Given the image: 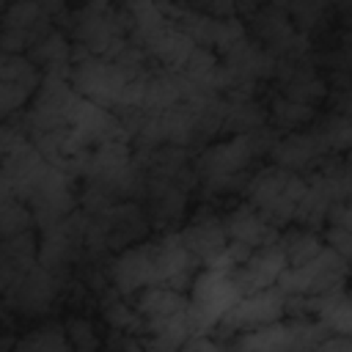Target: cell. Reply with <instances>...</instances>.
I'll return each instance as SVG.
<instances>
[{
  "label": "cell",
  "instance_id": "6da1fadb",
  "mask_svg": "<svg viewBox=\"0 0 352 352\" xmlns=\"http://www.w3.org/2000/svg\"><path fill=\"white\" fill-rule=\"evenodd\" d=\"M275 140H278V129L264 124L253 132L231 135L228 140L204 146V151L192 160L195 187H201L206 195L242 192L245 182L253 173V165L264 154H270Z\"/></svg>",
  "mask_w": 352,
  "mask_h": 352
},
{
  "label": "cell",
  "instance_id": "7a4b0ae2",
  "mask_svg": "<svg viewBox=\"0 0 352 352\" xmlns=\"http://www.w3.org/2000/svg\"><path fill=\"white\" fill-rule=\"evenodd\" d=\"M138 314L143 319V349H182L190 336V297L179 289L151 283L138 294Z\"/></svg>",
  "mask_w": 352,
  "mask_h": 352
},
{
  "label": "cell",
  "instance_id": "3957f363",
  "mask_svg": "<svg viewBox=\"0 0 352 352\" xmlns=\"http://www.w3.org/2000/svg\"><path fill=\"white\" fill-rule=\"evenodd\" d=\"M305 190V176L286 170L280 165H264L250 173L242 187V195L250 206H256L275 228H286L294 223L297 201Z\"/></svg>",
  "mask_w": 352,
  "mask_h": 352
},
{
  "label": "cell",
  "instance_id": "277c9868",
  "mask_svg": "<svg viewBox=\"0 0 352 352\" xmlns=\"http://www.w3.org/2000/svg\"><path fill=\"white\" fill-rule=\"evenodd\" d=\"M69 33L74 44L85 47L91 55L116 58L124 44H129V25L121 8L110 0H85L69 14Z\"/></svg>",
  "mask_w": 352,
  "mask_h": 352
},
{
  "label": "cell",
  "instance_id": "5b68a950",
  "mask_svg": "<svg viewBox=\"0 0 352 352\" xmlns=\"http://www.w3.org/2000/svg\"><path fill=\"white\" fill-rule=\"evenodd\" d=\"M132 77H138V74L124 72L116 60L91 55L80 44L72 47L69 82H72V88L82 99H91V102H96V104H102V107H107V110L116 113L118 104H121V96H124V85Z\"/></svg>",
  "mask_w": 352,
  "mask_h": 352
},
{
  "label": "cell",
  "instance_id": "8992f818",
  "mask_svg": "<svg viewBox=\"0 0 352 352\" xmlns=\"http://www.w3.org/2000/svg\"><path fill=\"white\" fill-rule=\"evenodd\" d=\"M346 261L349 258L338 256L336 250H330L324 245L314 258L300 261V264H286L283 272L278 275L275 286L292 297H314V294H322L330 289H341L346 283V272H349Z\"/></svg>",
  "mask_w": 352,
  "mask_h": 352
},
{
  "label": "cell",
  "instance_id": "52a82bcc",
  "mask_svg": "<svg viewBox=\"0 0 352 352\" xmlns=\"http://www.w3.org/2000/svg\"><path fill=\"white\" fill-rule=\"evenodd\" d=\"M190 333H212L231 302L239 297L228 272L204 267L190 280Z\"/></svg>",
  "mask_w": 352,
  "mask_h": 352
},
{
  "label": "cell",
  "instance_id": "ba28073f",
  "mask_svg": "<svg viewBox=\"0 0 352 352\" xmlns=\"http://www.w3.org/2000/svg\"><path fill=\"white\" fill-rule=\"evenodd\" d=\"M22 201L30 206V214H33L36 228H47V226L63 220L66 214H72L77 209L74 176L47 162L44 170L30 184V190L25 192Z\"/></svg>",
  "mask_w": 352,
  "mask_h": 352
},
{
  "label": "cell",
  "instance_id": "9c48e42d",
  "mask_svg": "<svg viewBox=\"0 0 352 352\" xmlns=\"http://www.w3.org/2000/svg\"><path fill=\"white\" fill-rule=\"evenodd\" d=\"M82 226H85V214L77 206L72 214H66L63 220L38 228V250H36V261L47 270H52L60 278H69V270L77 264V258L85 253L82 250Z\"/></svg>",
  "mask_w": 352,
  "mask_h": 352
},
{
  "label": "cell",
  "instance_id": "30bf717a",
  "mask_svg": "<svg viewBox=\"0 0 352 352\" xmlns=\"http://www.w3.org/2000/svg\"><path fill=\"white\" fill-rule=\"evenodd\" d=\"M74 99L77 91L72 88L66 74H41V82L30 96V107L25 113V132L33 138L38 132L66 126Z\"/></svg>",
  "mask_w": 352,
  "mask_h": 352
},
{
  "label": "cell",
  "instance_id": "8fae6325",
  "mask_svg": "<svg viewBox=\"0 0 352 352\" xmlns=\"http://www.w3.org/2000/svg\"><path fill=\"white\" fill-rule=\"evenodd\" d=\"M63 280L66 278L55 275L52 270L41 267L36 261L22 278H16L3 292V300L14 314H19L25 319H36V316H44L47 311H52V305L63 289Z\"/></svg>",
  "mask_w": 352,
  "mask_h": 352
},
{
  "label": "cell",
  "instance_id": "7c38bea8",
  "mask_svg": "<svg viewBox=\"0 0 352 352\" xmlns=\"http://www.w3.org/2000/svg\"><path fill=\"white\" fill-rule=\"evenodd\" d=\"M220 69L228 80L226 94H231V91H250L256 82L272 80L278 72V60L256 38L245 36L220 55Z\"/></svg>",
  "mask_w": 352,
  "mask_h": 352
},
{
  "label": "cell",
  "instance_id": "4fadbf2b",
  "mask_svg": "<svg viewBox=\"0 0 352 352\" xmlns=\"http://www.w3.org/2000/svg\"><path fill=\"white\" fill-rule=\"evenodd\" d=\"M88 217L99 228L107 250H121L126 245L143 242L151 234V228H154L146 206L138 204V201H132V198L129 201H113L110 206H104L102 212L88 214Z\"/></svg>",
  "mask_w": 352,
  "mask_h": 352
},
{
  "label": "cell",
  "instance_id": "5bb4252c",
  "mask_svg": "<svg viewBox=\"0 0 352 352\" xmlns=\"http://www.w3.org/2000/svg\"><path fill=\"white\" fill-rule=\"evenodd\" d=\"M52 30V19L33 0H11L0 11V50L25 55L44 33Z\"/></svg>",
  "mask_w": 352,
  "mask_h": 352
},
{
  "label": "cell",
  "instance_id": "9a60e30c",
  "mask_svg": "<svg viewBox=\"0 0 352 352\" xmlns=\"http://www.w3.org/2000/svg\"><path fill=\"white\" fill-rule=\"evenodd\" d=\"M151 245V267H154V283L170 286L184 292L198 272V258L187 250L179 231H162L157 239H148Z\"/></svg>",
  "mask_w": 352,
  "mask_h": 352
},
{
  "label": "cell",
  "instance_id": "2e32d148",
  "mask_svg": "<svg viewBox=\"0 0 352 352\" xmlns=\"http://www.w3.org/2000/svg\"><path fill=\"white\" fill-rule=\"evenodd\" d=\"M283 314H286V294L278 286H267L250 294H239L214 327H223L228 333H242L258 324L278 322L283 319Z\"/></svg>",
  "mask_w": 352,
  "mask_h": 352
},
{
  "label": "cell",
  "instance_id": "e0dca14e",
  "mask_svg": "<svg viewBox=\"0 0 352 352\" xmlns=\"http://www.w3.org/2000/svg\"><path fill=\"white\" fill-rule=\"evenodd\" d=\"M107 286L121 294V297H135L140 289L154 283V267H151V245L148 239L126 245L121 250H116V256L110 258L107 270Z\"/></svg>",
  "mask_w": 352,
  "mask_h": 352
},
{
  "label": "cell",
  "instance_id": "ac0fdd59",
  "mask_svg": "<svg viewBox=\"0 0 352 352\" xmlns=\"http://www.w3.org/2000/svg\"><path fill=\"white\" fill-rule=\"evenodd\" d=\"M66 126H69V129L82 140V146H88V148H94V146H99V143H104V140H113V138H126V140H129V135H126L121 118H118L113 110H107V107H102V104H96V102H91V99H82L80 94H77V99H74V104H72V110H69Z\"/></svg>",
  "mask_w": 352,
  "mask_h": 352
},
{
  "label": "cell",
  "instance_id": "d6986e66",
  "mask_svg": "<svg viewBox=\"0 0 352 352\" xmlns=\"http://www.w3.org/2000/svg\"><path fill=\"white\" fill-rule=\"evenodd\" d=\"M324 157H330L327 146L322 143V138L305 126V129H294L283 138H278L270 148V160L272 165H280L286 170H294V173H308L314 170Z\"/></svg>",
  "mask_w": 352,
  "mask_h": 352
},
{
  "label": "cell",
  "instance_id": "ffe728a7",
  "mask_svg": "<svg viewBox=\"0 0 352 352\" xmlns=\"http://www.w3.org/2000/svg\"><path fill=\"white\" fill-rule=\"evenodd\" d=\"M187 250L198 258V264L209 267L228 245V234H226V226H223V214L214 212L212 206H201L190 223L179 231Z\"/></svg>",
  "mask_w": 352,
  "mask_h": 352
},
{
  "label": "cell",
  "instance_id": "44dd1931",
  "mask_svg": "<svg viewBox=\"0 0 352 352\" xmlns=\"http://www.w3.org/2000/svg\"><path fill=\"white\" fill-rule=\"evenodd\" d=\"M275 80H278L280 96H289V99L302 102V104H311V107L322 104L327 99V94H330L327 80L316 72V66L308 58L278 63Z\"/></svg>",
  "mask_w": 352,
  "mask_h": 352
},
{
  "label": "cell",
  "instance_id": "7402d4cb",
  "mask_svg": "<svg viewBox=\"0 0 352 352\" xmlns=\"http://www.w3.org/2000/svg\"><path fill=\"white\" fill-rule=\"evenodd\" d=\"M283 267H286V258H283L278 242H272V245L250 250L248 258L242 264H236L228 275H231V280H234L239 294H250V292L275 286V280L283 272Z\"/></svg>",
  "mask_w": 352,
  "mask_h": 352
},
{
  "label": "cell",
  "instance_id": "603a6c76",
  "mask_svg": "<svg viewBox=\"0 0 352 352\" xmlns=\"http://www.w3.org/2000/svg\"><path fill=\"white\" fill-rule=\"evenodd\" d=\"M223 226H226L228 242H239V245H245V248H250V250L278 242V234H280V228H275V226H272L256 206H250L248 201L231 206V209L223 214Z\"/></svg>",
  "mask_w": 352,
  "mask_h": 352
},
{
  "label": "cell",
  "instance_id": "cb8c5ba5",
  "mask_svg": "<svg viewBox=\"0 0 352 352\" xmlns=\"http://www.w3.org/2000/svg\"><path fill=\"white\" fill-rule=\"evenodd\" d=\"M36 250H38V239L33 228L0 239V294L36 264Z\"/></svg>",
  "mask_w": 352,
  "mask_h": 352
},
{
  "label": "cell",
  "instance_id": "d4e9b609",
  "mask_svg": "<svg viewBox=\"0 0 352 352\" xmlns=\"http://www.w3.org/2000/svg\"><path fill=\"white\" fill-rule=\"evenodd\" d=\"M25 55L33 60V66H36L41 74H66V77H69L72 44H69L66 33H60L58 28H52L50 33H44Z\"/></svg>",
  "mask_w": 352,
  "mask_h": 352
},
{
  "label": "cell",
  "instance_id": "484cf974",
  "mask_svg": "<svg viewBox=\"0 0 352 352\" xmlns=\"http://www.w3.org/2000/svg\"><path fill=\"white\" fill-rule=\"evenodd\" d=\"M184 99L182 80L176 72L160 69V72H146L143 77V94H140V113H162Z\"/></svg>",
  "mask_w": 352,
  "mask_h": 352
},
{
  "label": "cell",
  "instance_id": "4316f807",
  "mask_svg": "<svg viewBox=\"0 0 352 352\" xmlns=\"http://www.w3.org/2000/svg\"><path fill=\"white\" fill-rule=\"evenodd\" d=\"M226 99H228V107H226L223 132L245 135L267 124V110L253 99L250 91H231L226 94Z\"/></svg>",
  "mask_w": 352,
  "mask_h": 352
},
{
  "label": "cell",
  "instance_id": "83f0119b",
  "mask_svg": "<svg viewBox=\"0 0 352 352\" xmlns=\"http://www.w3.org/2000/svg\"><path fill=\"white\" fill-rule=\"evenodd\" d=\"M192 47H195V44H192L179 28L168 25L160 36H154V38L143 47V52H146L148 58H154L162 69H168V72H179V69L184 66V60L190 58Z\"/></svg>",
  "mask_w": 352,
  "mask_h": 352
},
{
  "label": "cell",
  "instance_id": "f1b7e54d",
  "mask_svg": "<svg viewBox=\"0 0 352 352\" xmlns=\"http://www.w3.org/2000/svg\"><path fill=\"white\" fill-rule=\"evenodd\" d=\"M236 349H253V352H286L292 349V333H289V322L283 324L270 322V324H258L250 330H242L234 341Z\"/></svg>",
  "mask_w": 352,
  "mask_h": 352
},
{
  "label": "cell",
  "instance_id": "f546056e",
  "mask_svg": "<svg viewBox=\"0 0 352 352\" xmlns=\"http://www.w3.org/2000/svg\"><path fill=\"white\" fill-rule=\"evenodd\" d=\"M316 116V107L294 102L289 96H275L267 107V121L270 126H275L278 132H294V129H305Z\"/></svg>",
  "mask_w": 352,
  "mask_h": 352
},
{
  "label": "cell",
  "instance_id": "4dcf8cb0",
  "mask_svg": "<svg viewBox=\"0 0 352 352\" xmlns=\"http://www.w3.org/2000/svg\"><path fill=\"white\" fill-rule=\"evenodd\" d=\"M278 248H280L286 264H300V261L314 258L324 248V239L314 228L297 226V228H283L278 234Z\"/></svg>",
  "mask_w": 352,
  "mask_h": 352
},
{
  "label": "cell",
  "instance_id": "1f68e13d",
  "mask_svg": "<svg viewBox=\"0 0 352 352\" xmlns=\"http://www.w3.org/2000/svg\"><path fill=\"white\" fill-rule=\"evenodd\" d=\"M102 319L110 330H118V333H132V336H143V319L138 314L135 305L126 302V297L116 294L110 286H107V294L102 297Z\"/></svg>",
  "mask_w": 352,
  "mask_h": 352
},
{
  "label": "cell",
  "instance_id": "d6a6232c",
  "mask_svg": "<svg viewBox=\"0 0 352 352\" xmlns=\"http://www.w3.org/2000/svg\"><path fill=\"white\" fill-rule=\"evenodd\" d=\"M319 138L322 143L327 146L330 154H346L349 148V140H352V124H349V116H341V113H324V116H314V121L308 124Z\"/></svg>",
  "mask_w": 352,
  "mask_h": 352
},
{
  "label": "cell",
  "instance_id": "836d02e7",
  "mask_svg": "<svg viewBox=\"0 0 352 352\" xmlns=\"http://www.w3.org/2000/svg\"><path fill=\"white\" fill-rule=\"evenodd\" d=\"M14 346L16 349H30V352H66V349H72L69 341H66L63 324H55V322H47L41 327L30 330L25 338H16Z\"/></svg>",
  "mask_w": 352,
  "mask_h": 352
},
{
  "label": "cell",
  "instance_id": "e575fe53",
  "mask_svg": "<svg viewBox=\"0 0 352 352\" xmlns=\"http://www.w3.org/2000/svg\"><path fill=\"white\" fill-rule=\"evenodd\" d=\"M33 226L36 223H33L30 206L22 198H0V239L30 231Z\"/></svg>",
  "mask_w": 352,
  "mask_h": 352
},
{
  "label": "cell",
  "instance_id": "d590c367",
  "mask_svg": "<svg viewBox=\"0 0 352 352\" xmlns=\"http://www.w3.org/2000/svg\"><path fill=\"white\" fill-rule=\"evenodd\" d=\"M286 14L294 25V30L311 36L314 30H319L324 25V16H327V8L319 3V0H286Z\"/></svg>",
  "mask_w": 352,
  "mask_h": 352
},
{
  "label": "cell",
  "instance_id": "8d00e7d4",
  "mask_svg": "<svg viewBox=\"0 0 352 352\" xmlns=\"http://www.w3.org/2000/svg\"><path fill=\"white\" fill-rule=\"evenodd\" d=\"M63 333H66V341L72 349H80V352H88V349H99L102 346V338L94 327L91 319L85 316H72L63 322Z\"/></svg>",
  "mask_w": 352,
  "mask_h": 352
},
{
  "label": "cell",
  "instance_id": "74e56055",
  "mask_svg": "<svg viewBox=\"0 0 352 352\" xmlns=\"http://www.w3.org/2000/svg\"><path fill=\"white\" fill-rule=\"evenodd\" d=\"M30 96H33L30 88L16 85V82L0 77V121H8L14 113H19L30 102Z\"/></svg>",
  "mask_w": 352,
  "mask_h": 352
},
{
  "label": "cell",
  "instance_id": "f35d334b",
  "mask_svg": "<svg viewBox=\"0 0 352 352\" xmlns=\"http://www.w3.org/2000/svg\"><path fill=\"white\" fill-rule=\"evenodd\" d=\"M324 245H327L330 250H336L338 256L349 258V253H352V228L327 226V231H324Z\"/></svg>",
  "mask_w": 352,
  "mask_h": 352
},
{
  "label": "cell",
  "instance_id": "ab89813d",
  "mask_svg": "<svg viewBox=\"0 0 352 352\" xmlns=\"http://www.w3.org/2000/svg\"><path fill=\"white\" fill-rule=\"evenodd\" d=\"M28 135L16 126V124H8V121H0V160L8 157L19 143H25Z\"/></svg>",
  "mask_w": 352,
  "mask_h": 352
},
{
  "label": "cell",
  "instance_id": "60d3db41",
  "mask_svg": "<svg viewBox=\"0 0 352 352\" xmlns=\"http://www.w3.org/2000/svg\"><path fill=\"white\" fill-rule=\"evenodd\" d=\"M192 8H198L209 16H217V19L236 16V0H195Z\"/></svg>",
  "mask_w": 352,
  "mask_h": 352
},
{
  "label": "cell",
  "instance_id": "b9f144b4",
  "mask_svg": "<svg viewBox=\"0 0 352 352\" xmlns=\"http://www.w3.org/2000/svg\"><path fill=\"white\" fill-rule=\"evenodd\" d=\"M319 352H349L352 349V336H344V333H327L319 346Z\"/></svg>",
  "mask_w": 352,
  "mask_h": 352
},
{
  "label": "cell",
  "instance_id": "7bdbcfd3",
  "mask_svg": "<svg viewBox=\"0 0 352 352\" xmlns=\"http://www.w3.org/2000/svg\"><path fill=\"white\" fill-rule=\"evenodd\" d=\"M50 19H58V16H66V0H33Z\"/></svg>",
  "mask_w": 352,
  "mask_h": 352
},
{
  "label": "cell",
  "instance_id": "ee69618b",
  "mask_svg": "<svg viewBox=\"0 0 352 352\" xmlns=\"http://www.w3.org/2000/svg\"><path fill=\"white\" fill-rule=\"evenodd\" d=\"M6 6H8V3H6V0H0V11H3V8H6Z\"/></svg>",
  "mask_w": 352,
  "mask_h": 352
},
{
  "label": "cell",
  "instance_id": "f6af8a7d",
  "mask_svg": "<svg viewBox=\"0 0 352 352\" xmlns=\"http://www.w3.org/2000/svg\"><path fill=\"white\" fill-rule=\"evenodd\" d=\"M0 58H3V50H0Z\"/></svg>",
  "mask_w": 352,
  "mask_h": 352
}]
</instances>
